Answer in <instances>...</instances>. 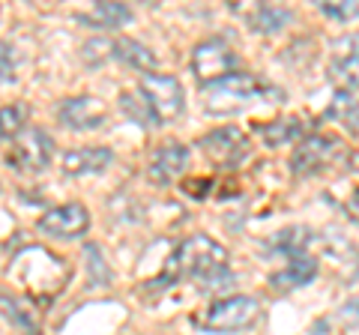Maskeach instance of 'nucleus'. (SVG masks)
<instances>
[{
  "instance_id": "nucleus-1",
  "label": "nucleus",
  "mask_w": 359,
  "mask_h": 335,
  "mask_svg": "<svg viewBox=\"0 0 359 335\" xmlns=\"http://www.w3.org/2000/svg\"><path fill=\"white\" fill-rule=\"evenodd\" d=\"M228 264H231L228 252L216 240L198 233V237H189L177 245L174 254L165 264L162 278L156 285L162 287V285L177 282V278H216L228 273Z\"/></svg>"
},
{
  "instance_id": "nucleus-2",
  "label": "nucleus",
  "mask_w": 359,
  "mask_h": 335,
  "mask_svg": "<svg viewBox=\"0 0 359 335\" xmlns=\"http://www.w3.org/2000/svg\"><path fill=\"white\" fill-rule=\"evenodd\" d=\"M257 99L264 102H282V90L266 84L261 75H245V72H231L216 84L204 87V111L207 114H240Z\"/></svg>"
},
{
  "instance_id": "nucleus-3",
  "label": "nucleus",
  "mask_w": 359,
  "mask_h": 335,
  "mask_svg": "<svg viewBox=\"0 0 359 335\" xmlns=\"http://www.w3.org/2000/svg\"><path fill=\"white\" fill-rule=\"evenodd\" d=\"M141 96L147 99V105L153 111V117L159 126H168V123H177L186 111V93L183 84L177 81L174 75H159L150 72L141 78Z\"/></svg>"
},
{
  "instance_id": "nucleus-4",
  "label": "nucleus",
  "mask_w": 359,
  "mask_h": 335,
  "mask_svg": "<svg viewBox=\"0 0 359 335\" xmlns=\"http://www.w3.org/2000/svg\"><path fill=\"white\" fill-rule=\"evenodd\" d=\"M261 315V303L255 296H228L212 303L204 315L195 317V323L207 332H240L252 327Z\"/></svg>"
},
{
  "instance_id": "nucleus-5",
  "label": "nucleus",
  "mask_w": 359,
  "mask_h": 335,
  "mask_svg": "<svg viewBox=\"0 0 359 335\" xmlns=\"http://www.w3.org/2000/svg\"><path fill=\"white\" fill-rule=\"evenodd\" d=\"M233 69H237V54L228 46L224 39L212 36L198 42L195 51H192V72L201 84H216L222 78H228Z\"/></svg>"
},
{
  "instance_id": "nucleus-6",
  "label": "nucleus",
  "mask_w": 359,
  "mask_h": 335,
  "mask_svg": "<svg viewBox=\"0 0 359 335\" xmlns=\"http://www.w3.org/2000/svg\"><path fill=\"white\" fill-rule=\"evenodd\" d=\"M54 156V141L42 129H25L9 147L6 162L21 174H36L45 171Z\"/></svg>"
},
{
  "instance_id": "nucleus-7",
  "label": "nucleus",
  "mask_w": 359,
  "mask_h": 335,
  "mask_svg": "<svg viewBox=\"0 0 359 335\" xmlns=\"http://www.w3.org/2000/svg\"><path fill=\"white\" fill-rule=\"evenodd\" d=\"M344 153V144L335 135H309L302 138L294 153H290V168L294 174H318L323 168H330L339 156Z\"/></svg>"
},
{
  "instance_id": "nucleus-8",
  "label": "nucleus",
  "mask_w": 359,
  "mask_h": 335,
  "mask_svg": "<svg viewBox=\"0 0 359 335\" xmlns=\"http://www.w3.org/2000/svg\"><path fill=\"white\" fill-rule=\"evenodd\" d=\"M201 150L207 153L210 162H216L222 168H233L249 153V138H245L237 126H222L201 138Z\"/></svg>"
},
{
  "instance_id": "nucleus-9",
  "label": "nucleus",
  "mask_w": 359,
  "mask_h": 335,
  "mask_svg": "<svg viewBox=\"0 0 359 335\" xmlns=\"http://www.w3.org/2000/svg\"><path fill=\"white\" fill-rule=\"evenodd\" d=\"M57 117H60L63 126L72 129V132H93L105 123L108 108L99 102L96 96H69L60 102Z\"/></svg>"
},
{
  "instance_id": "nucleus-10",
  "label": "nucleus",
  "mask_w": 359,
  "mask_h": 335,
  "mask_svg": "<svg viewBox=\"0 0 359 335\" xmlns=\"http://www.w3.org/2000/svg\"><path fill=\"white\" fill-rule=\"evenodd\" d=\"M87 228H90V213L81 204L54 207L48 213H42V219H39V231L48 233V237H60V240L84 237Z\"/></svg>"
},
{
  "instance_id": "nucleus-11",
  "label": "nucleus",
  "mask_w": 359,
  "mask_h": 335,
  "mask_svg": "<svg viewBox=\"0 0 359 335\" xmlns=\"http://www.w3.org/2000/svg\"><path fill=\"white\" fill-rule=\"evenodd\" d=\"M189 165V147H183V144H162L159 150H156V156L150 159V168H147V177L150 183L156 186H171L177 177H183Z\"/></svg>"
},
{
  "instance_id": "nucleus-12",
  "label": "nucleus",
  "mask_w": 359,
  "mask_h": 335,
  "mask_svg": "<svg viewBox=\"0 0 359 335\" xmlns=\"http://www.w3.org/2000/svg\"><path fill=\"white\" fill-rule=\"evenodd\" d=\"M111 162H114V153L108 147H72L60 156V168L66 177L102 174Z\"/></svg>"
},
{
  "instance_id": "nucleus-13",
  "label": "nucleus",
  "mask_w": 359,
  "mask_h": 335,
  "mask_svg": "<svg viewBox=\"0 0 359 335\" xmlns=\"http://www.w3.org/2000/svg\"><path fill=\"white\" fill-rule=\"evenodd\" d=\"M233 13L243 15L245 25H249L252 30H257V33H276V30H282L287 25V18H290L287 9L269 6V4H252V6L233 4Z\"/></svg>"
},
{
  "instance_id": "nucleus-14",
  "label": "nucleus",
  "mask_w": 359,
  "mask_h": 335,
  "mask_svg": "<svg viewBox=\"0 0 359 335\" xmlns=\"http://www.w3.org/2000/svg\"><path fill=\"white\" fill-rule=\"evenodd\" d=\"M332 75L344 84V90L359 87V36H347L335 42Z\"/></svg>"
},
{
  "instance_id": "nucleus-15",
  "label": "nucleus",
  "mask_w": 359,
  "mask_h": 335,
  "mask_svg": "<svg viewBox=\"0 0 359 335\" xmlns=\"http://www.w3.org/2000/svg\"><path fill=\"white\" fill-rule=\"evenodd\" d=\"M314 275H318V261L302 254V258H294L287 266H282L278 273L269 275V287L282 290V294H290V290H297L302 285L314 282Z\"/></svg>"
},
{
  "instance_id": "nucleus-16",
  "label": "nucleus",
  "mask_w": 359,
  "mask_h": 335,
  "mask_svg": "<svg viewBox=\"0 0 359 335\" xmlns=\"http://www.w3.org/2000/svg\"><path fill=\"white\" fill-rule=\"evenodd\" d=\"M78 21L90 27H99V30H114V27H123L126 21H132V9L123 4H96L90 13L78 15Z\"/></svg>"
},
{
  "instance_id": "nucleus-17",
  "label": "nucleus",
  "mask_w": 359,
  "mask_h": 335,
  "mask_svg": "<svg viewBox=\"0 0 359 335\" xmlns=\"http://www.w3.org/2000/svg\"><path fill=\"white\" fill-rule=\"evenodd\" d=\"M257 135L266 141V147H282L287 141H299L302 120L285 117V120H273V123H257Z\"/></svg>"
},
{
  "instance_id": "nucleus-18",
  "label": "nucleus",
  "mask_w": 359,
  "mask_h": 335,
  "mask_svg": "<svg viewBox=\"0 0 359 335\" xmlns=\"http://www.w3.org/2000/svg\"><path fill=\"white\" fill-rule=\"evenodd\" d=\"M114 57H120L126 66H132V69H138V72H156V54L147 48V46H141V42H135V39H120L114 42Z\"/></svg>"
},
{
  "instance_id": "nucleus-19",
  "label": "nucleus",
  "mask_w": 359,
  "mask_h": 335,
  "mask_svg": "<svg viewBox=\"0 0 359 335\" xmlns=\"http://www.w3.org/2000/svg\"><path fill=\"white\" fill-rule=\"evenodd\" d=\"M120 108H123V114H126L132 123H138V126H144V129L159 126L156 117H153V111H150V105H147V99L141 96V90L138 93H123L120 96Z\"/></svg>"
},
{
  "instance_id": "nucleus-20",
  "label": "nucleus",
  "mask_w": 359,
  "mask_h": 335,
  "mask_svg": "<svg viewBox=\"0 0 359 335\" xmlns=\"http://www.w3.org/2000/svg\"><path fill=\"white\" fill-rule=\"evenodd\" d=\"M0 311L13 320V323H18L21 329H27V332H39V320H36V315L21 303V299H9V296H0Z\"/></svg>"
},
{
  "instance_id": "nucleus-21",
  "label": "nucleus",
  "mask_w": 359,
  "mask_h": 335,
  "mask_svg": "<svg viewBox=\"0 0 359 335\" xmlns=\"http://www.w3.org/2000/svg\"><path fill=\"white\" fill-rule=\"evenodd\" d=\"M306 242H309V231L306 228H287L273 240V249L278 254H290V261H294V258H302Z\"/></svg>"
},
{
  "instance_id": "nucleus-22",
  "label": "nucleus",
  "mask_w": 359,
  "mask_h": 335,
  "mask_svg": "<svg viewBox=\"0 0 359 335\" xmlns=\"http://www.w3.org/2000/svg\"><path fill=\"white\" fill-rule=\"evenodd\" d=\"M25 105H6L0 108V141H15L25 132Z\"/></svg>"
},
{
  "instance_id": "nucleus-23",
  "label": "nucleus",
  "mask_w": 359,
  "mask_h": 335,
  "mask_svg": "<svg viewBox=\"0 0 359 335\" xmlns=\"http://www.w3.org/2000/svg\"><path fill=\"white\" fill-rule=\"evenodd\" d=\"M356 108H359V99L351 93V90H335V96H332V102H330V108H327V117H332V120H347V117H353L356 114Z\"/></svg>"
},
{
  "instance_id": "nucleus-24",
  "label": "nucleus",
  "mask_w": 359,
  "mask_h": 335,
  "mask_svg": "<svg viewBox=\"0 0 359 335\" xmlns=\"http://www.w3.org/2000/svg\"><path fill=\"white\" fill-rule=\"evenodd\" d=\"M318 9H320L323 15L339 18V21H347V18H356L359 15V4H353V0H332V4H318Z\"/></svg>"
},
{
  "instance_id": "nucleus-25",
  "label": "nucleus",
  "mask_w": 359,
  "mask_h": 335,
  "mask_svg": "<svg viewBox=\"0 0 359 335\" xmlns=\"http://www.w3.org/2000/svg\"><path fill=\"white\" fill-rule=\"evenodd\" d=\"M111 54H114V42H111V39H93V42H87V46H84V63L96 66V63L108 60Z\"/></svg>"
},
{
  "instance_id": "nucleus-26",
  "label": "nucleus",
  "mask_w": 359,
  "mask_h": 335,
  "mask_svg": "<svg viewBox=\"0 0 359 335\" xmlns=\"http://www.w3.org/2000/svg\"><path fill=\"white\" fill-rule=\"evenodd\" d=\"M15 78V51L0 42V81H13Z\"/></svg>"
},
{
  "instance_id": "nucleus-27",
  "label": "nucleus",
  "mask_w": 359,
  "mask_h": 335,
  "mask_svg": "<svg viewBox=\"0 0 359 335\" xmlns=\"http://www.w3.org/2000/svg\"><path fill=\"white\" fill-rule=\"evenodd\" d=\"M183 189L192 198H207V192L212 189V180H204V177H195V180H186L183 183Z\"/></svg>"
},
{
  "instance_id": "nucleus-28",
  "label": "nucleus",
  "mask_w": 359,
  "mask_h": 335,
  "mask_svg": "<svg viewBox=\"0 0 359 335\" xmlns=\"http://www.w3.org/2000/svg\"><path fill=\"white\" fill-rule=\"evenodd\" d=\"M341 320L347 327H359V299H353V303H347L341 308Z\"/></svg>"
},
{
  "instance_id": "nucleus-29",
  "label": "nucleus",
  "mask_w": 359,
  "mask_h": 335,
  "mask_svg": "<svg viewBox=\"0 0 359 335\" xmlns=\"http://www.w3.org/2000/svg\"><path fill=\"white\" fill-rule=\"evenodd\" d=\"M347 216H351L353 221H359V189L353 192V198L347 200Z\"/></svg>"
}]
</instances>
